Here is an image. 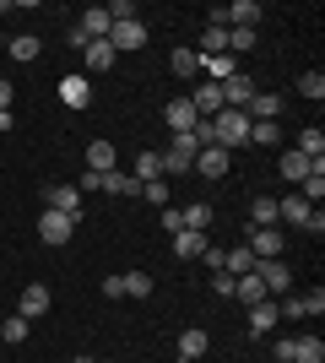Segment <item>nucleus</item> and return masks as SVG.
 I'll list each match as a JSON object with an SVG mask.
<instances>
[{
	"label": "nucleus",
	"instance_id": "22",
	"mask_svg": "<svg viewBox=\"0 0 325 363\" xmlns=\"http://www.w3.org/2000/svg\"><path fill=\"white\" fill-rule=\"evenodd\" d=\"M255 92H261V87H255V82H249V76L239 71V76H228V82H222V104H228V108H244L249 98H255Z\"/></svg>",
	"mask_w": 325,
	"mask_h": 363
},
{
	"label": "nucleus",
	"instance_id": "16",
	"mask_svg": "<svg viewBox=\"0 0 325 363\" xmlns=\"http://www.w3.org/2000/svg\"><path fill=\"white\" fill-rule=\"evenodd\" d=\"M277 320H282L277 298H261V303H249V320H244V325H249V336H266L271 325H277Z\"/></svg>",
	"mask_w": 325,
	"mask_h": 363
},
{
	"label": "nucleus",
	"instance_id": "25",
	"mask_svg": "<svg viewBox=\"0 0 325 363\" xmlns=\"http://www.w3.org/2000/svg\"><path fill=\"white\" fill-rule=\"evenodd\" d=\"M6 49H11V60L33 65V60H38V55H44V38H38V33H16V38H11V44H6Z\"/></svg>",
	"mask_w": 325,
	"mask_h": 363
},
{
	"label": "nucleus",
	"instance_id": "5",
	"mask_svg": "<svg viewBox=\"0 0 325 363\" xmlns=\"http://www.w3.org/2000/svg\"><path fill=\"white\" fill-rule=\"evenodd\" d=\"M108 44H114V55H136V49H147V22H141V16L114 22V28H108Z\"/></svg>",
	"mask_w": 325,
	"mask_h": 363
},
{
	"label": "nucleus",
	"instance_id": "14",
	"mask_svg": "<svg viewBox=\"0 0 325 363\" xmlns=\"http://www.w3.org/2000/svg\"><path fill=\"white\" fill-rule=\"evenodd\" d=\"M244 114H249V125H271L282 114V92H255L244 104Z\"/></svg>",
	"mask_w": 325,
	"mask_h": 363
},
{
	"label": "nucleus",
	"instance_id": "27",
	"mask_svg": "<svg viewBox=\"0 0 325 363\" xmlns=\"http://www.w3.org/2000/svg\"><path fill=\"white\" fill-rule=\"evenodd\" d=\"M249 266H255V255H249V244H244V239L222 250V272H228V277H244Z\"/></svg>",
	"mask_w": 325,
	"mask_h": 363
},
{
	"label": "nucleus",
	"instance_id": "32",
	"mask_svg": "<svg viewBox=\"0 0 325 363\" xmlns=\"http://www.w3.org/2000/svg\"><path fill=\"white\" fill-rule=\"evenodd\" d=\"M28 331H33V325H28V320H22V315L0 320V342H6V347H22V342H28Z\"/></svg>",
	"mask_w": 325,
	"mask_h": 363
},
{
	"label": "nucleus",
	"instance_id": "6",
	"mask_svg": "<svg viewBox=\"0 0 325 363\" xmlns=\"http://www.w3.org/2000/svg\"><path fill=\"white\" fill-rule=\"evenodd\" d=\"M228 168H233V152L228 147H201L190 174H201V179H228Z\"/></svg>",
	"mask_w": 325,
	"mask_h": 363
},
{
	"label": "nucleus",
	"instance_id": "12",
	"mask_svg": "<svg viewBox=\"0 0 325 363\" xmlns=\"http://www.w3.org/2000/svg\"><path fill=\"white\" fill-rule=\"evenodd\" d=\"M190 104H195V114H201V120H217V114H222V87H217V82H195V92H190Z\"/></svg>",
	"mask_w": 325,
	"mask_h": 363
},
{
	"label": "nucleus",
	"instance_id": "41",
	"mask_svg": "<svg viewBox=\"0 0 325 363\" xmlns=\"http://www.w3.org/2000/svg\"><path fill=\"white\" fill-rule=\"evenodd\" d=\"M249 141H255V147H277V141H282L277 120H271V125H249Z\"/></svg>",
	"mask_w": 325,
	"mask_h": 363
},
{
	"label": "nucleus",
	"instance_id": "11",
	"mask_svg": "<svg viewBox=\"0 0 325 363\" xmlns=\"http://www.w3.org/2000/svg\"><path fill=\"white\" fill-rule=\"evenodd\" d=\"M44 206H49V212H65V217H76V223H81V190H76V184H49V190H44Z\"/></svg>",
	"mask_w": 325,
	"mask_h": 363
},
{
	"label": "nucleus",
	"instance_id": "9",
	"mask_svg": "<svg viewBox=\"0 0 325 363\" xmlns=\"http://www.w3.org/2000/svg\"><path fill=\"white\" fill-rule=\"evenodd\" d=\"M244 244L255 260H282V233L277 228H244Z\"/></svg>",
	"mask_w": 325,
	"mask_h": 363
},
{
	"label": "nucleus",
	"instance_id": "51",
	"mask_svg": "<svg viewBox=\"0 0 325 363\" xmlns=\"http://www.w3.org/2000/svg\"><path fill=\"white\" fill-rule=\"evenodd\" d=\"M98 363H108V358H98Z\"/></svg>",
	"mask_w": 325,
	"mask_h": 363
},
{
	"label": "nucleus",
	"instance_id": "7",
	"mask_svg": "<svg viewBox=\"0 0 325 363\" xmlns=\"http://www.w3.org/2000/svg\"><path fill=\"white\" fill-rule=\"evenodd\" d=\"M49 309H55V293H49L44 282H28L22 298H16V315H22V320H44Z\"/></svg>",
	"mask_w": 325,
	"mask_h": 363
},
{
	"label": "nucleus",
	"instance_id": "3",
	"mask_svg": "<svg viewBox=\"0 0 325 363\" xmlns=\"http://www.w3.org/2000/svg\"><path fill=\"white\" fill-rule=\"evenodd\" d=\"M76 217H65V212H49V206H44V217H38V239H44L49 244V250H65V244H71V239H76Z\"/></svg>",
	"mask_w": 325,
	"mask_h": 363
},
{
	"label": "nucleus",
	"instance_id": "33",
	"mask_svg": "<svg viewBox=\"0 0 325 363\" xmlns=\"http://www.w3.org/2000/svg\"><path fill=\"white\" fill-rule=\"evenodd\" d=\"M293 152H304L309 163H314V157H325V130H320V125H309V130L298 136V147H293Z\"/></svg>",
	"mask_w": 325,
	"mask_h": 363
},
{
	"label": "nucleus",
	"instance_id": "2",
	"mask_svg": "<svg viewBox=\"0 0 325 363\" xmlns=\"http://www.w3.org/2000/svg\"><path fill=\"white\" fill-rule=\"evenodd\" d=\"M212 130H217V147H249V114L244 108H222V114H217L212 120Z\"/></svg>",
	"mask_w": 325,
	"mask_h": 363
},
{
	"label": "nucleus",
	"instance_id": "29",
	"mask_svg": "<svg viewBox=\"0 0 325 363\" xmlns=\"http://www.w3.org/2000/svg\"><path fill=\"white\" fill-rule=\"evenodd\" d=\"M76 28L87 33V38H108V28H114V22H108L103 6H93V11H81V16H76Z\"/></svg>",
	"mask_w": 325,
	"mask_h": 363
},
{
	"label": "nucleus",
	"instance_id": "23",
	"mask_svg": "<svg viewBox=\"0 0 325 363\" xmlns=\"http://www.w3.org/2000/svg\"><path fill=\"white\" fill-rule=\"evenodd\" d=\"M130 179H136V184L163 179V157H157V147H141V152H136V168H130Z\"/></svg>",
	"mask_w": 325,
	"mask_h": 363
},
{
	"label": "nucleus",
	"instance_id": "26",
	"mask_svg": "<svg viewBox=\"0 0 325 363\" xmlns=\"http://www.w3.org/2000/svg\"><path fill=\"white\" fill-rule=\"evenodd\" d=\"M233 298H239V303H244V309H249V303L271 298V293L261 288V277H255V272H244V277H233Z\"/></svg>",
	"mask_w": 325,
	"mask_h": 363
},
{
	"label": "nucleus",
	"instance_id": "30",
	"mask_svg": "<svg viewBox=\"0 0 325 363\" xmlns=\"http://www.w3.org/2000/svg\"><path fill=\"white\" fill-rule=\"evenodd\" d=\"M249 228H277V201H271V196L249 201Z\"/></svg>",
	"mask_w": 325,
	"mask_h": 363
},
{
	"label": "nucleus",
	"instance_id": "31",
	"mask_svg": "<svg viewBox=\"0 0 325 363\" xmlns=\"http://www.w3.org/2000/svg\"><path fill=\"white\" fill-rule=\"evenodd\" d=\"M179 217H185V228H195V233H206V228H212V201H190V206H185V212H179Z\"/></svg>",
	"mask_w": 325,
	"mask_h": 363
},
{
	"label": "nucleus",
	"instance_id": "10",
	"mask_svg": "<svg viewBox=\"0 0 325 363\" xmlns=\"http://www.w3.org/2000/svg\"><path fill=\"white\" fill-rule=\"evenodd\" d=\"M81 65H87L81 76H103V71H114V65H120V55H114V44H108V38H93V44L81 49Z\"/></svg>",
	"mask_w": 325,
	"mask_h": 363
},
{
	"label": "nucleus",
	"instance_id": "49",
	"mask_svg": "<svg viewBox=\"0 0 325 363\" xmlns=\"http://www.w3.org/2000/svg\"><path fill=\"white\" fill-rule=\"evenodd\" d=\"M11 125H16V120H11V108H0V136H6V130H11Z\"/></svg>",
	"mask_w": 325,
	"mask_h": 363
},
{
	"label": "nucleus",
	"instance_id": "13",
	"mask_svg": "<svg viewBox=\"0 0 325 363\" xmlns=\"http://www.w3.org/2000/svg\"><path fill=\"white\" fill-rule=\"evenodd\" d=\"M212 352V336H206V325H185L179 331V363H195Z\"/></svg>",
	"mask_w": 325,
	"mask_h": 363
},
{
	"label": "nucleus",
	"instance_id": "40",
	"mask_svg": "<svg viewBox=\"0 0 325 363\" xmlns=\"http://www.w3.org/2000/svg\"><path fill=\"white\" fill-rule=\"evenodd\" d=\"M298 196L309 201V206H320V201H325V174H309V179L298 184Z\"/></svg>",
	"mask_w": 325,
	"mask_h": 363
},
{
	"label": "nucleus",
	"instance_id": "17",
	"mask_svg": "<svg viewBox=\"0 0 325 363\" xmlns=\"http://www.w3.org/2000/svg\"><path fill=\"white\" fill-rule=\"evenodd\" d=\"M261 0H233V6H222V22H228V28H255V22H261Z\"/></svg>",
	"mask_w": 325,
	"mask_h": 363
},
{
	"label": "nucleus",
	"instance_id": "45",
	"mask_svg": "<svg viewBox=\"0 0 325 363\" xmlns=\"http://www.w3.org/2000/svg\"><path fill=\"white\" fill-rule=\"evenodd\" d=\"M212 293H217V298H233V277L217 272V277H212Z\"/></svg>",
	"mask_w": 325,
	"mask_h": 363
},
{
	"label": "nucleus",
	"instance_id": "18",
	"mask_svg": "<svg viewBox=\"0 0 325 363\" xmlns=\"http://www.w3.org/2000/svg\"><path fill=\"white\" fill-rule=\"evenodd\" d=\"M228 76H239V60L233 55H201V82H228Z\"/></svg>",
	"mask_w": 325,
	"mask_h": 363
},
{
	"label": "nucleus",
	"instance_id": "47",
	"mask_svg": "<svg viewBox=\"0 0 325 363\" xmlns=\"http://www.w3.org/2000/svg\"><path fill=\"white\" fill-rule=\"evenodd\" d=\"M304 233H314V239H320V233H325V212H320V206H314V212H309V223H304Z\"/></svg>",
	"mask_w": 325,
	"mask_h": 363
},
{
	"label": "nucleus",
	"instance_id": "50",
	"mask_svg": "<svg viewBox=\"0 0 325 363\" xmlns=\"http://www.w3.org/2000/svg\"><path fill=\"white\" fill-rule=\"evenodd\" d=\"M71 363H98V358H87V352H76V358H71Z\"/></svg>",
	"mask_w": 325,
	"mask_h": 363
},
{
	"label": "nucleus",
	"instance_id": "37",
	"mask_svg": "<svg viewBox=\"0 0 325 363\" xmlns=\"http://www.w3.org/2000/svg\"><path fill=\"white\" fill-rule=\"evenodd\" d=\"M298 92H304L309 104H320V98H325V76L320 71H304V76H298Z\"/></svg>",
	"mask_w": 325,
	"mask_h": 363
},
{
	"label": "nucleus",
	"instance_id": "1",
	"mask_svg": "<svg viewBox=\"0 0 325 363\" xmlns=\"http://www.w3.org/2000/svg\"><path fill=\"white\" fill-rule=\"evenodd\" d=\"M195 152H201V141L190 136V130H185V136H173L169 147L157 152V157H163V179H173V174H190V168H195Z\"/></svg>",
	"mask_w": 325,
	"mask_h": 363
},
{
	"label": "nucleus",
	"instance_id": "42",
	"mask_svg": "<svg viewBox=\"0 0 325 363\" xmlns=\"http://www.w3.org/2000/svg\"><path fill=\"white\" fill-rule=\"evenodd\" d=\"M304 298V315H325V288H309V293H298Z\"/></svg>",
	"mask_w": 325,
	"mask_h": 363
},
{
	"label": "nucleus",
	"instance_id": "38",
	"mask_svg": "<svg viewBox=\"0 0 325 363\" xmlns=\"http://www.w3.org/2000/svg\"><path fill=\"white\" fill-rule=\"evenodd\" d=\"M255 49V28H228V55H249Z\"/></svg>",
	"mask_w": 325,
	"mask_h": 363
},
{
	"label": "nucleus",
	"instance_id": "21",
	"mask_svg": "<svg viewBox=\"0 0 325 363\" xmlns=\"http://www.w3.org/2000/svg\"><path fill=\"white\" fill-rule=\"evenodd\" d=\"M206 244H212L206 233H195V228H179V233H173V255H179V260H201V255H206Z\"/></svg>",
	"mask_w": 325,
	"mask_h": 363
},
{
	"label": "nucleus",
	"instance_id": "46",
	"mask_svg": "<svg viewBox=\"0 0 325 363\" xmlns=\"http://www.w3.org/2000/svg\"><path fill=\"white\" fill-rule=\"evenodd\" d=\"M65 44H71V49H76V55H81V49L93 44V38H87V33H81V28H76V22H71V33H65Z\"/></svg>",
	"mask_w": 325,
	"mask_h": 363
},
{
	"label": "nucleus",
	"instance_id": "44",
	"mask_svg": "<svg viewBox=\"0 0 325 363\" xmlns=\"http://www.w3.org/2000/svg\"><path fill=\"white\" fill-rule=\"evenodd\" d=\"M98 288H103V298H125V272H120V277H103Z\"/></svg>",
	"mask_w": 325,
	"mask_h": 363
},
{
	"label": "nucleus",
	"instance_id": "24",
	"mask_svg": "<svg viewBox=\"0 0 325 363\" xmlns=\"http://www.w3.org/2000/svg\"><path fill=\"white\" fill-rule=\"evenodd\" d=\"M309 212H314V206H309L304 196H298V190L277 201V223H293V228H304V223H309Z\"/></svg>",
	"mask_w": 325,
	"mask_h": 363
},
{
	"label": "nucleus",
	"instance_id": "48",
	"mask_svg": "<svg viewBox=\"0 0 325 363\" xmlns=\"http://www.w3.org/2000/svg\"><path fill=\"white\" fill-rule=\"evenodd\" d=\"M0 108H11V82L0 76Z\"/></svg>",
	"mask_w": 325,
	"mask_h": 363
},
{
	"label": "nucleus",
	"instance_id": "19",
	"mask_svg": "<svg viewBox=\"0 0 325 363\" xmlns=\"http://www.w3.org/2000/svg\"><path fill=\"white\" fill-rule=\"evenodd\" d=\"M60 104L65 108H87L93 104V82H87V76H65L60 82Z\"/></svg>",
	"mask_w": 325,
	"mask_h": 363
},
{
	"label": "nucleus",
	"instance_id": "39",
	"mask_svg": "<svg viewBox=\"0 0 325 363\" xmlns=\"http://www.w3.org/2000/svg\"><path fill=\"white\" fill-rule=\"evenodd\" d=\"M141 201L163 212V206H169V179H152V184H141Z\"/></svg>",
	"mask_w": 325,
	"mask_h": 363
},
{
	"label": "nucleus",
	"instance_id": "28",
	"mask_svg": "<svg viewBox=\"0 0 325 363\" xmlns=\"http://www.w3.org/2000/svg\"><path fill=\"white\" fill-rule=\"evenodd\" d=\"M309 174H314V163H309V157H304V152H293V147L282 152V179L304 184V179H309Z\"/></svg>",
	"mask_w": 325,
	"mask_h": 363
},
{
	"label": "nucleus",
	"instance_id": "35",
	"mask_svg": "<svg viewBox=\"0 0 325 363\" xmlns=\"http://www.w3.org/2000/svg\"><path fill=\"white\" fill-rule=\"evenodd\" d=\"M195 55H228V28H212V22H206L201 49H195Z\"/></svg>",
	"mask_w": 325,
	"mask_h": 363
},
{
	"label": "nucleus",
	"instance_id": "36",
	"mask_svg": "<svg viewBox=\"0 0 325 363\" xmlns=\"http://www.w3.org/2000/svg\"><path fill=\"white\" fill-rule=\"evenodd\" d=\"M125 298H152V277L147 272H125Z\"/></svg>",
	"mask_w": 325,
	"mask_h": 363
},
{
	"label": "nucleus",
	"instance_id": "4",
	"mask_svg": "<svg viewBox=\"0 0 325 363\" xmlns=\"http://www.w3.org/2000/svg\"><path fill=\"white\" fill-rule=\"evenodd\" d=\"M249 272L261 277V288L271 293V298H287V293H293V272H287V260H255Z\"/></svg>",
	"mask_w": 325,
	"mask_h": 363
},
{
	"label": "nucleus",
	"instance_id": "15",
	"mask_svg": "<svg viewBox=\"0 0 325 363\" xmlns=\"http://www.w3.org/2000/svg\"><path fill=\"white\" fill-rule=\"evenodd\" d=\"M120 168V152H114V141H87V174H114Z\"/></svg>",
	"mask_w": 325,
	"mask_h": 363
},
{
	"label": "nucleus",
	"instance_id": "20",
	"mask_svg": "<svg viewBox=\"0 0 325 363\" xmlns=\"http://www.w3.org/2000/svg\"><path fill=\"white\" fill-rule=\"evenodd\" d=\"M169 71L179 76V82H201V55L179 44V49H173V55H169Z\"/></svg>",
	"mask_w": 325,
	"mask_h": 363
},
{
	"label": "nucleus",
	"instance_id": "43",
	"mask_svg": "<svg viewBox=\"0 0 325 363\" xmlns=\"http://www.w3.org/2000/svg\"><path fill=\"white\" fill-rule=\"evenodd\" d=\"M157 223L169 228V233H179V228H185V217H179V206H163V212H157Z\"/></svg>",
	"mask_w": 325,
	"mask_h": 363
},
{
	"label": "nucleus",
	"instance_id": "8",
	"mask_svg": "<svg viewBox=\"0 0 325 363\" xmlns=\"http://www.w3.org/2000/svg\"><path fill=\"white\" fill-rule=\"evenodd\" d=\"M163 125H169L173 136H185V130L201 125V114H195V104H190V92H185V98H173V104H163Z\"/></svg>",
	"mask_w": 325,
	"mask_h": 363
},
{
	"label": "nucleus",
	"instance_id": "34",
	"mask_svg": "<svg viewBox=\"0 0 325 363\" xmlns=\"http://www.w3.org/2000/svg\"><path fill=\"white\" fill-rule=\"evenodd\" d=\"M103 190L108 196H141V184L125 174V168H114V174H103Z\"/></svg>",
	"mask_w": 325,
	"mask_h": 363
}]
</instances>
